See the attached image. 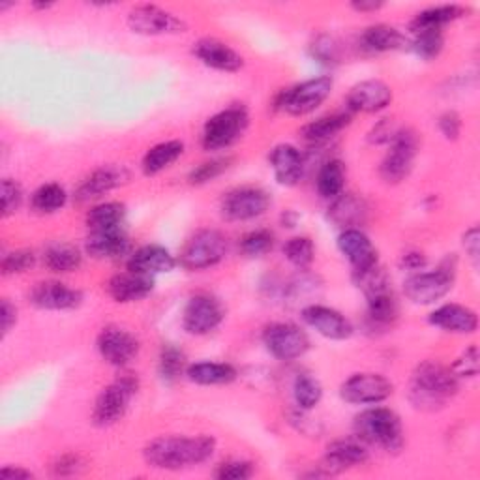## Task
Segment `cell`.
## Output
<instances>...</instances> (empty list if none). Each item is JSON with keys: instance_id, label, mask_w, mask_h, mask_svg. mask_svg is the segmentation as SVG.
<instances>
[{"instance_id": "obj_1", "label": "cell", "mask_w": 480, "mask_h": 480, "mask_svg": "<svg viewBox=\"0 0 480 480\" xmlns=\"http://www.w3.org/2000/svg\"><path fill=\"white\" fill-rule=\"evenodd\" d=\"M216 450V441L209 436L197 437H181V436H163L152 439L145 450V462L156 469L177 471L190 465L205 464L212 458Z\"/></svg>"}, {"instance_id": "obj_2", "label": "cell", "mask_w": 480, "mask_h": 480, "mask_svg": "<svg viewBox=\"0 0 480 480\" xmlns=\"http://www.w3.org/2000/svg\"><path fill=\"white\" fill-rule=\"evenodd\" d=\"M460 379L443 364L426 360L416 366L411 379L409 400L416 409L436 411L441 409L450 398L456 397Z\"/></svg>"}, {"instance_id": "obj_3", "label": "cell", "mask_w": 480, "mask_h": 480, "mask_svg": "<svg viewBox=\"0 0 480 480\" xmlns=\"http://www.w3.org/2000/svg\"><path fill=\"white\" fill-rule=\"evenodd\" d=\"M355 434L362 443L397 453L404 446V426L400 416L387 407H372L355 418Z\"/></svg>"}, {"instance_id": "obj_4", "label": "cell", "mask_w": 480, "mask_h": 480, "mask_svg": "<svg viewBox=\"0 0 480 480\" xmlns=\"http://www.w3.org/2000/svg\"><path fill=\"white\" fill-rule=\"evenodd\" d=\"M139 388V381L133 374H122L119 376L111 385H107L100 397L96 398L94 409H93V422L100 428H107L111 425L119 422L135 397Z\"/></svg>"}, {"instance_id": "obj_5", "label": "cell", "mask_w": 480, "mask_h": 480, "mask_svg": "<svg viewBox=\"0 0 480 480\" xmlns=\"http://www.w3.org/2000/svg\"><path fill=\"white\" fill-rule=\"evenodd\" d=\"M456 261L448 260L436 270L416 272L409 276L404 284V293L413 304L428 306L441 300L455 286Z\"/></svg>"}, {"instance_id": "obj_6", "label": "cell", "mask_w": 480, "mask_h": 480, "mask_svg": "<svg viewBox=\"0 0 480 480\" xmlns=\"http://www.w3.org/2000/svg\"><path fill=\"white\" fill-rule=\"evenodd\" d=\"M248 111L242 105H231L211 117L203 128L201 143L205 151H223L242 137L248 128Z\"/></svg>"}, {"instance_id": "obj_7", "label": "cell", "mask_w": 480, "mask_h": 480, "mask_svg": "<svg viewBox=\"0 0 480 480\" xmlns=\"http://www.w3.org/2000/svg\"><path fill=\"white\" fill-rule=\"evenodd\" d=\"M228 251V240L216 230H201L190 237L181 251V267L186 270H205L218 265Z\"/></svg>"}, {"instance_id": "obj_8", "label": "cell", "mask_w": 480, "mask_h": 480, "mask_svg": "<svg viewBox=\"0 0 480 480\" xmlns=\"http://www.w3.org/2000/svg\"><path fill=\"white\" fill-rule=\"evenodd\" d=\"M332 79L328 75H321L316 79H308L297 87H291L279 94L276 107L284 109L289 115L304 117L314 113L328 96L332 91Z\"/></svg>"}, {"instance_id": "obj_9", "label": "cell", "mask_w": 480, "mask_h": 480, "mask_svg": "<svg viewBox=\"0 0 480 480\" xmlns=\"http://www.w3.org/2000/svg\"><path fill=\"white\" fill-rule=\"evenodd\" d=\"M388 145L390 149L381 162V177L387 182L397 184L411 173L418 151V137L413 130L400 128Z\"/></svg>"}, {"instance_id": "obj_10", "label": "cell", "mask_w": 480, "mask_h": 480, "mask_svg": "<svg viewBox=\"0 0 480 480\" xmlns=\"http://www.w3.org/2000/svg\"><path fill=\"white\" fill-rule=\"evenodd\" d=\"M263 344L278 360H295L309 349V338L293 323H272L263 332Z\"/></svg>"}, {"instance_id": "obj_11", "label": "cell", "mask_w": 480, "mask_h": 480, "mask_svg": "<svg viewBox=\"0 0 480 480\" xmlns=\"http://www.w3.org/2000/svg\"><path fill=\"white\" fill-rule=\"evenodd\" d=\"M128 26L133 33L145 36L179 34L186 31V23L181 17L152 5L135 6L128 14Z\"/></svg>"}, {"instance_id": "obj_12", "label": "cell", "mask_w": 480, "mask_h": 480, "mask_svg": "<svg viewBox=\"0 0 480 480\" xmlns=\"http://www.w3.org/2000/svg\"><path fill=\"white\" fill-rule=\"evenodd\" d=\"M270 207V195L261 188H237L223 195L221 214L233 221H246L260 218Z\"/></svg>"}, {"instance_id": "obj_13", "label": "cell", "mask_w": 480, "mask_h": 480, "mask_svg": "<svg viewBox=\"0 0 480 480\" xmlns=\"http://www.w3.org/2000/svg\"><path fill=\"white\" fill-rule=\"evenodd\" d=\"M392 394V383L379 374H355L340 387V397L348 404L376 406Z\"/></svg>"}, {"instance_id": "obj_14", "label": "cell", "mask_w": 480, "mask_h": 480, "mask_svg": "<svg viewBox=\"0 0 480 480\" xmlns=\"http://www.w3.org/2000/svg\"><path fill=\"white\" fill-rule=\"evenodd\" d=\"M223 321V308L211 295H195L184 308L182 327L188 334L203 336L218 328Z\"/></svg>"}, {"instance_id": "obj_15", "label": "cell", "mask_w": 480, "mask_h": 480, "mask_svg": "<svg viewBox=\"0 0 480 480\" xmlns=\"http://www.w3.org/2000/svg\"><path fill=\"white\" fill-rule=\"evenodd\" d=\"M96 346L102 358L117 368H124L139 353L135 336L121 327H105L98 336Z\"/></svg>"}, {"instance_id": "obj_16", "label": "cell", "mask_w": 480, "mask_h": 480, "mask_svg": "<svg viewBox=\"0 0 480 480\" xmlns=\"http://www.w3.org/2000/svg\"><path fill=\"white\" fill-rule=\"evenodd\" d=\"M302 319L312 327L318 334L328 338V340H348L353 334L351 321L336 309L321 304H309L302 308Z\"/></svg>"}, {"instance_id": "obj_17", "label": "cell", "mask_w": 480, "mask_h": 480, "mask_svg": "<svg viewBox=\"0 0 480 480\" xmlns=\"http://www.w3.org/2000/svg\"><path fill=\"white\" fill-rule=\"evenodd\" d=\"M31 302L40 309H54V312H63V309H73L83 302L81 291L68 288L61 281H40L28 295Z\"/></svg>"}, {"instance_id": "obj_18", "label": "cell", "mask_w": 480, "mask_h": 480, "mask_svg": "<svg viewBox=\"0 0 480 480\" xmlns=\"http://www.w3.org/2000/svg\"><path fill=\"white\" fill-rule=\"evenodd\" d=\"M392 91L387 83L377 79L362 81L349 91L348 109L355 113H377L390 105Z\"/></svg>"}, {"instance_id": "obj_19", "label": "cell", "mask_w": 480, "mask_h": 480, "mask_svg": "<svg viewBox=\"0 0 480 480\" xmlns=\"http://www.w3.org/2000/svg\"><path fill=\"white\" fill-rule=\"evenodd\" d=\"M152 289H154V278L135 270L117 274L107 281V293L117 302L143 300L152 293Z\"/></svg>"}, {"instance_id": "obj_20", "label": "cell", "mask_w": 480, "mask_h": 480, "mask_svg": "<svg viewBox=\"0 0 480 480\" xmlns=\"http://www.w3.org/2000/svg\"><path fill=\"white\" fill-rule=\"evenodd\" d=\"M193 54L200 59L205 66L220 70V72H239L244 66L242 56L231 49L228 44L220 40L205 38L193 45Z\"/></svg>"}, {"instance_id": "obj_21", "label": "cell", "mask_w": 480, "mask_h": 480, "mask_svg": "<svg viewBox=\"0 0 480 480\" xmlns=\"http://www.w3.org/2000/svg\"><path fill=\"white\" fill-rule=\"evenodd\" d=\"M338 248L353 265V272H360L377 265V251L372 240L360 230H344L338 237Z\"/></svg>"}, {"instance_id": "obj_22", "label": "cell", "mask_w": 480, "mask_h": 480, "mask_svg": "<svg viewBox=\"0 0 480 480\" xmlns=\"http://www.w3.org/2000/svg\"><path fill=\"white\" fill-rule=\"evenodd\" d=\"M128 177L130 175L124 167H117V165L100 167L93 175H89L81 182V186L75 191V197L81 203L98 200V197L105 195L107 191L124 184L128 181Z\"/></svg>"}, {"instance_id": "obj_23", "label": "cell", "mask_w": 480, "mask_h": 480, "mask_svg": "<svg viewBox=\"0 0 480 480\" xmlns=\"http://www.w3.org/2000/svg\"><path fill=\"white\" fill-rule=\"evenodd\" d=\"M368 456V450L360 439H340L328 445L323 467H327L328 473H340L362 465Z\"/></svg>"}, {"instance_id": "obj_24", "label": "cell", "mask_w": 480, "mask_h": 480, "mask_svg": "<svg viewBox=\"0 0 480 480\" xmlns=\"http://www.w3.org/2000/svg\"><path fill=\"white\" fill-rule=\"evenodd\" d=\"M430 323L445 332L471 334L478 327V318L471 308L460 304H445L430 314Z\"/></svg>"}, {"instance_id": "obj_25", "label": "cell", "mask_w": 480, "mask_h": 480, "mask_svg": "<svg viewBox=\"0 0 480 480\" xmlns=\"http://www.w3.org/2000/svg\"><path fill=\"white\" fill-rule=\"evenodd\" d=\"M270 165L281 186H295L304 175V158L293 145H278L270 152Z\"/></svg>"}, {"instance_id": "obj_26", "label": "cell", "mask_w": 480, "mask_h": 480, "mask_svg": "<svg viewBox=\"0 0 480 480\" xmlns=\"http://www.w3.org/2000/svg\"><path fill=\"white\" fill-rule=\"evenodd\" d=\"M177 265L175 258L169 253V250L162 246H143L139 248L128 261V270H135L141 274H162L173 270Z\"/></svg>"}, {"instance_id": "obj_27", "label": "cell", "mask_w": 480, "mask_h": 480, "mask_svg": "<svg viewBox=\"0 0 480 480\" xmlns=\"http://www.w3.org/2000/svg\"><path fill=\"white\" fill-rule=\"evenodd\" d=\"M87 253L96 260H113L119 258L128 248V237L122 228L91 231L87 242H84Z\"/></svg>"}, {"instance_id": "obj_28", "label": "cell", "mask_w": 480, "mask_h": 480, "mask_svg": "<svg viewBox=\"0 0 480 480\" xmlns=\"http://www.w3.org/2000/svg\"><path fill=\"white\" fill-rule=\"evenodd\" d=\"M360 44L364 49L372 53H387V51H400L409 47V40L390 24H372L366 28L360 36Z\"/></svg>"}, {"instance_id": "obj_29", "label": "cell", "mask_w": 480, "mask_h": 480, "mask_svg": "<svg viewBox=\"0 0 480 480\" xmlns=\"http://www.w3.org/2000/svg\"><path fill=\"white\" fill-rule=\"evenodd\" d=\"M465 15V8L458 6V5H443V6H434V8H426L422 10L420 14L415 15V19L411 21L409 28L411 33H426V31H439L443 33V26L453 23L460 17Z\"/></svg>"}, {"instance_id": "obj_30", "label": "cell", "mask_w": 480, "mask_h": 480, "mask_svg": "<svg viewBox=\"0 0 480 480\" xmlns=\"http://www.w3.org/2000/svg\"><path fill=\"white\" fill-rule=\"evenodd\" d=\"M328 218L342 230H357L366 220V205L353 193H346L336 197L332 207L328 209Z\"/></svg>"}, {"instance_id": "obj_31", "label": "cell", "mask_w": 480, "mask_h": 480, "mask_svg": "<svg viewBox=\"0 0 480 480\" xmlns=\"http://www.w3.org/2000/svg\"><path fill=\"white\" fill-rule=\"evenodd\" d=\"M351 122L349 113H332V115L321 117L314 122L306 124L300 130V135L309 145H323L330 141L336 133H340Z\"/></svg>"}, {"instance_id": "obj_32", "label": "cell", "mask_w": 480, "mask_h": 480, "mask_svg": "<svg viewBox=\"0 0 480 480\" xmlns=\"http://www.w3.org/2000/svg\"><path fill=\"white\" fill-rule=\"evenodd\" d=\"M186 376L197 385H228L237 379V370L225 362H197L188 366Z\"/></svg>"}, {"instance_id": "obj_33", "label": "cell", "mask_w": 480, "mask_h": 480, "mask_svg": "<svg viewBox=\"0 0 480 480\" xmlns=\"http://www.w3.org/2000/svg\"><path fill=\"white\" fill-rule=\"evenodd\" d=\"M44 263L53 272H73L81 267L83 256L77 246L59 240L45 248Z\"/></svg>"}, {"instance_id": "obj_34", "label": "cell", "mask_w": 480, "mask_h": 480, "mask_svg": "<svg viewBox=\"0 0 480 480\" xmlns=\"http://www.w3.org/2000/svg\"><path fill=\"white\" fill-rule=\"evenodd\" d=\"M184 152V145L181 141H163V143H158L152 147L145 158L141 167H143L145 175H158L163 169H167L171 163H175Z\"/></svg>"}, {"instance_id": "obj_35", "label": "cell", "mask_w": 480, "mask_h": 480, "mask_svg": "<svg viewBox=\"0 0 480 480\" xmlns=\"http://www.w3.org/2000/svg\"><path fill=\"white\" fill-rule=\"evenodd\" d=\"M368 299V323L372 328H387L398 318V306L394 300L390 289L381 291L376 295L366 297Z\"/></svg>"}, {"instance_id": "obj_36", "label": "cell", "mask_w": 480, "mask_h": 480, "mask_svg": "<svg viewBox=\"0 0 480 480\" xmlns=\"http://www.w3.org/2000/svg\"><path fill=\"white\" fill-rule=\"evenodd\" d=\"M318 191L325 200H336L342 193L346 184V169L340 160H330L327 162L318 175Z\"/></svg>"}, {"instance_id": "obj_37", "label": "cell", "mask_w": 480, "mask_h": 480, "mask_svg": "<svg viewBox=\"0 0 480 480\" xmlns=\"http://www.w3.org/2000/svg\"><path fill=\"white\" fill-rule=\"evenodd\" d=\"M126 218V209L121 203H102L89 211L87 214V225L91 231H102V230H117L122 225Z\"/></svg>"}, {"instance_id": "obj_38", "label": "cell", "mask_w": 480, "mask_h": 480, "mask_svg": "<svg viewBox=\"0 0 480 480\" xmlns=\"http://www.w3.org/2000/svg\"><path fill=\"white\" fill-rule=\"evenodd\" d=\"M66 190L61 186V184H54V182H49V184H44L40 186L34 193H33V200H31V205L36 212L40 214H53L56 211H61L64 205H66Z\"/></svg>"}, {"instance_id": "obj_39", "label": "cell", "mask_w": 480, "mask_h": 480, "mask_svg": "<svg viewBox=\"0 0 480 480\" xmlns=\"http://www.w3.org/2000/svg\"><path fill=\"white\" fill-rule=\"evenodd\" d=\"M184 368H186V355L171 344L163 346L160 351V362H158V370H160L162 379L167 383H173L182 376Z\"/></svg>"}, {"instance_id": "obj_40", "label": "cell", "mask_w": 480, "mask_h": 480, "mask_svg": "<svg viewBox=\"0 0 480 480\" xmlns=\"http://www.w3.org/2000/svg\"><path fill=\"white\" fill-rule=\"evenodd\" d=\"M293 397H295L297 406L302 411H309V409H314L321 402L323 388H321V385H319V381L316 377L304 374V376H299L297 381H295Z\"/></svg>"}, {"instance_id": "obj_41", "label": "cell", "mask_w": 480, "mask_h": 480, "mask_svg": "<svg viewBox=\"0 0 480 480\" xmlns=\"http://www.w3.org/2000/svg\"><path fill=\"white\" fill-rule=\"evenodd\" d=\"M284 253L291 265H295L300 270H306L314 261L316 248L314 242L308 237H295L288 240V244L284 246Z\"/></svg>"}, {"instance_id": "obj_42", "label": "cell", "mask_w": 480, "mask_h": 480, "mask_svg": "<svg viewBox=\"0 0 480 480\" xmlns=\"http://www.w3.org/2000/svg\"><path fill=\"white\" fill-rule=\"evenodd\" d=\"M445 38L439 31H426V33H416L415 40L409 42V47L425 61H432L443 51Z\"/></svg>"}, {"instance_id": "obj_43", "label": "cell", "mask_w": 480, "mask_h": 480, "mask_svg": "<svg viewBox=\"0 0 480 480\" xmlns=\"http://www.w3.org/2000/svg\"><path fill=\"white\" fill-rule=\"evenodd\" d=\"M274 246V235L267 230H256V231H250L244 239H242V251L250 258H261L265 253H269Z\"/></svg>"}, {"instance_id": "obj_44", "label": "cell", "mask_w": 480, "mask_h": 480, "mask_svg": "<svg viewBox=\"0 0 480 480\" xmlns=\"http://www.w3.org/2000/svg\"><path fill=\"white\" fill-rule=\"evenodd\" d=\"M36 263V256L31 251V250H15V251H10L6 253V256L3 258V272L6 276L10 274H21L24 270H28L31 267H34Z\"/></svg>"}, {"instance_id": "obj_45", "label": "cell", "mask_w": 480, "mask_h": 480, "mask_svg": "<svg viewBox=\"0 0 480 480\" xmlns=\"http://www.w3.org/2000/svg\"><path fill=\"white\" fill-rule=\"evenodd\" d=\"M453 374L458 379H471L478 376V349L475 346H471L469 349H465L456 362L453 364Z\"/></svg>"}, {"instance_id": "obj_46", "label": "cell", "mask_w": 480, "mask_h": 480, "mask_svg": "<svg viewBox=\"0 0 480 480\" xmlns=\"http://www.w3.org/2000/svg\"><path fill=\"white\" fill-rule=\"evenodd\" d=\"M312 54L321 64H336L340 61V45L330 36H319L312 45Z\"/></svg>"}, {"instance_id": "obj_47", "label": "cell", "mask_w": 480, "mask_h": 480, "mask_svg": "<svg viewBox=\"0 0 480 480\" xmlns=\"http://www.w3.org/2000/svg\"><path fill=\"white\" fill-rule=\"evenodd\" d=\"M228 167H230V160H212V162L201 163L200 167H195L193 171L190 173V182L191 184H205L209 181H214Z\"/></svg>"}, {"instance_id": "obj_48", "label": "cell", "mask_w": 480, "mask_h": 480, "mask_svg": "<svg viewBox=\"0 0 480 480\" xmlns=\"http://www.w3.org/2000/svg\"><path fill=\"white\" fill-rule=\"evenodd\" d=\"M253 475V467L250 462H240V460H231L223 462L218 465L214 476L220 480H244Z\"/></svg>"}, {"instance_id": "obj_49", "label": "cell", "mask_w": 480, "mask_h": 480, "mask_svg": "<svg viewBox=\"0 0 480 480\" xmlns=\"http://www.w3.org/2000/svg\"><path fill=\"white\" fill-rule=\"evenodd\" d=\"M23 203V190L15 181H3V216H10L19 211Z\"/></svg>"}, {"instance_id": "obj_50", "label": "cell", "mask_w": 480, "mask_h": 480, "mask_svg": "<svg viewBox=\"0 0 480 480\" xmlns=\"http://www.w3.org/2000/svg\"><path fill=\"white\" fill-rule=\"evenodd\" d=\"M398 126L394 124V121L390 119H383L376 124V128L370 132V141L376 145H383V143H390L394 139V135L398 133Z\"/></svg>"}, {"instance_id": "obj_51", "label": "cell", "mask_w": 480, "mask_h": 480, "mask_svg": "<svg viewBox=\"0 0 480 480\" xmlns=\"http://www.w3.org/2000/svg\"><path fill=\"white\" fill-rule=\"evenodd\" d=\"M439 130L446 139H458L460 132H462V119L458 113L455 111H446L445 115L439 117Z\"/></svg>"}, {"instance_id": "obj_52", "label": "cell", "mask_w": 480, "mask_h": 480, "mask_svg": "<svg viewBox=\"0 0 480 480\" xmlns=\"http://www.w3.org/2000/svg\"><path fill=\"white\" fill-rule=\"evenodd\" d=\"M83 462L79 456H73V455H66L63 458L56 460L53 464V473L59 475V476H66V475H75L79 469H81Z\"/></svg>"}, {"instance_id": "obj_53", "label": "cell", "mask_w": 480, "mask_h": 480, "mask_svg": "<svg viewBox=\"0 0 480 480\" xmlns=\"http://www.w3.org/2000/svg\"><path fill=\"white\" fill-rule=\"evenodd\" d=\"M0 321H3V338H5L17 321V309L8 299H5L3 306H0Z\"/></svg>"}, {"instance_id": "obj_54", "label": "cell", "mask_w": 480, "mask_h": 480, "mask_svg": "<svg viewBox=\"0 0 480 480\" xmlns=\"http://www.w3.org/2000/svg\"><path fill=\"white\" fill-rule=\"evenodd\" d=\"M464 248L467 251V256L473 260V263H478V248H480V235H478V228L467 230L464 235Z\"/></svg>"}, {"instance_id": "obj_55", "label": "cell", "mask_w": 480, "mask_h": 480, "mask_svg": "<svg viewBox=\"0 0 480 480\" xmlns=\"http://www.w3.org/2000/svg\"><path fill=\"white\" fill-rule=\"evenodd\" d=\"M400 265L407 270H420L426 267V258H425V253H420V251H407L402 256Z\"/></svg>"}, {"instance_id": "obj_56", "label": "cell", "mask_w": 480, "mask_h": 480, "mask_svg": "<svg viewBox=\"0 0 480 480\" xmlns=\"http://www.w3.org/2000/svg\"><path fill=\"white\" fill-rule=\"evenodd\" d=\"M0 476H3V478H33L34 475L31 471L21 469V467L8 465V467H5L3 471H0Z\"/></svg>"}, {"instance_id": "obj_57", "label": "cell", "mask_w": 480, "mask_h": 480, "mask_svg": "<svg viewBox=\"0 0 480 480\" xmlns=\"http://www.w3.org/2000/svg\"><path fill=\"white\" fill-rule=\"evenodd\" d=\"M353 6V10H357V12H377L379 8H383V5L381 3H376V0H360V3H353L351 5Z\"/></svg>"}, {"instance_id": "obj_58", "label": "cell", "mask_w": 480, "mask_h": 480, "mask_svg": "<svg viewBox=\"0 0 480 480\" xmlns=\"http://www.w3.org/2000/svg\"><path fill=\"white\" fill-rule=\"evenodd\" d=\"M51 6H53V3H34V8H38V10H47Z\"/></svg>"}]
</instances>
